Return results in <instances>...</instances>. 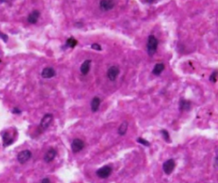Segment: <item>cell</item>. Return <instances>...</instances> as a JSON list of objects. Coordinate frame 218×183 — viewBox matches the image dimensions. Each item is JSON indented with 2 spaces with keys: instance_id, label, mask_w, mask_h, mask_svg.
<instances>
[{
  "instance_id": "1",
  "label": "cell",
  "mask_w": 218,
  "mask_h": 183,
  "mask_svg": "<svg viewBox=\"0 0 218 183\" xmlns=\"http://www.w3.org/2000/svg\"><path fill=\"white\" fill-rule=\"evenodd\" d=\"M158 48V40L153 35H150L148 39V43H147V49L149 55H154Z\"/></svg>"
},
{
  "instance_id": "2",
  "label": "cell",
  "mask_w": 218,
  "mask_h": 183,
  "mask_svg": "<svg viewBox=\"0 0 218 183\" xmlns=\"http://www.w3.org/2000/svg\"><path fill=\"white\" fill-rule=\"evenodd\" d=\"M53 121V115L50 113H47L43 117V119H41V122L39 125V130L40 131H44L45 130L49 128V126L50 125V124Z\"/></svg>"
},
{
  "instance_id": "3",
  "label": "cell",
  "mask_w": 218,
  "mask_h": 183,
  "mask_svg": "<svg viewBox=\"0 0 218 183\" xmlns=\"http://www.w3.org/2000/svg\"><path fill=\"white\" fill-rule=\"evenodd\" d=\"M112 168L108 166V165H106V166H103L101 168H100L99 170H97L96 171V175L101 179H106L107 177H109V175L112 173Z\"/></svg>"
},
{
  "instance_id": "4",
  "label": "cell",
  "mask_w": 218,
  "mask_h": 183,
  "mask_svg": "<svg viewBox=\"0 0 218 183\" xmlns=\"http://www.w3.org/2000/svg\"><path fill=\"white\" fill-rule=\"evenodd\" d=\"M31 158H32V153L29 150H23V151L20 152L17 155V160L21 165L27 163Z\"/></svg>"
},
{
  "instance_id": "5",
  "label": "cell",
  "mask_w": 218,
  "mask_h": 183,
  "mask_svg": "<svg viewBox=\"0 0 218 183\" xmlns=\"http://www.w3.org/2000/svg\"><path fill=\"white\" fill-rule=\"evenodd\" d=\"M175 167H176V163H175V160L172 159H168L163 164V170L166 175L171 174Z\"/></svg>"
},
{
  "instance_id": "6",
  "label": "cell",
  "mask_w": 218,
  "mask_h": 183,
  "mask_svg": "<svg viewBox=\"0 0 218 183\" xmlns=\"http://www.w3.org/2000/svg\"><path fill=\"white\" fill-rule=\"evenodd\" d=\"M85 147V142L81 139H74L71 144V148L73 153H78Z\"/></svg>"
},
{
  "instance_id": "7",
  "label": "cell",
  "mask_w": 218,
  "mask_h": 183,
  "mask_svg": "<svg viewBox=\"0 0 218 183\" xmlns=\"http://www.w3.org/2000/svg\"><path fill=\"white\" fill-rule=\"evenodd\" d=\"M2 138H3V146H8L9 145H11L14 142V140H15V136L9 130H5V131L3 132Z\"/></svg>"
},
{
  "instance_id": "8",
  "label": "cell",
  "mask_w": 218,
  "mask_h": 183,
  "mask_svg": "<svg viewBox=\"0 0 218 183\" xmlns=\"http://www.w3.org/2000/svg\"><path fill=\"white\" fill-rule=\"evenodd\" d=\"M118 74H119V68L117 66H112L111 67H109V69L107 70V73H106L107 78L111 81L116 80Z\"/></svg>"
},
{
  "instance_id": "9",
  "label": "cell",
  "mask_w": 218,
  "mask_h": 183,
  "mask_svg": "<svg viewBox=\"0 0 218 183\" xmlns=\"http://www.w3.org/2000/svg\"><path fill=\"white\" fill-rule=\"evenodd\" d=\"M115 2L112 0H101L100 2V9L103 11H108L114 7Z\"/></svg>"
},
{
  "instance_id": "10",
  "label": "cell",
  "mask_w": 218,
  "mask_h": 183,
  "mask_svg": "<svg viewBox=\"0 0 218 183\" xmlns=\"http://www.w3.org/2000/svg\"><path fill=\"white\" fill-rule=\"evenodd\" d=\"M56 154H57V152L56 150L54 149V148H50L47 151V153L44 154V159L46 163H50L54 159V158L56 157Z\"/></svg>"
},
{
  "instance_id": "11",
  "label": "cell",
  "mask_w": 218,
  "mask_h": 183,
  "mask_svg": "<svg viewBox=\"0 0 218 183\" xmlns=\"http://www.w3.org/2000/svg\"><path fill=\"white\" fill-rule=\"evenodd\" d=\"M40 16V12L39 10H34L33 12L30 13L29 15L27 16V22L31 24H35L39 21V18Z\"/></svg>"
},
{
  "instance_id": "12",
  "label": "cell",
  "mask_w": 218,
  "mask_h": 183,
  "mask_svg": "<svg viewBox=\"0 0 218 183\" xmlns=\"http://www.w3.org/2000/svg\"><path fill=\"white\" fill-rule=\"evenodd\" d=\"M41 75H42L44 79H51V78H53L55 75V71L52 67H45L42 71Z\"/></svg>"
},
{
  "instance_id": "13",
  "label": "cell",
  "mask_w": 218,
  "mask_h": 183,
  "mask_svg": "<svg viewBox=\"0 0 218 183\" xmlns=\"http://www.w3.org/2000/svg\"><path fill=\"white\" fill-rule=\"evenodd\" d=\"M91 60H86L83 62V64L80 67V72L83 75H87L91 69Z\"/></svg>"
},
{
  "instance_id": "14",
  "label": "cell",
  "mask_w": 218,
  "mask_h": 183,
  "mask_svg": "<svg viewBox=\"0 0 218 183\" xmlns=\"http://www.w3.org/2000/svg\"><path fill=\"white\" fill-rule=\"evenodd\" d=\"M100 105H101L100 98L97 97V96H96V97L93 98V100L91 101V111H92L93 113H96V112H97V111H98V109H99V107H100Z\"/></svg>"
},
{
  "instance_id": "15",
  "label": "cell",
  "mask_w": 218,
  "mask_h": 183,
  "mask_svg": "<svg viewBox=\"0 0 218 183\" xmlns=\"http://www.w3.org/2000/svg\"><path fill=\"white\" fill-rule=\"evenodd\" d=\"M164 65L163 64V63H158V64H156L154 66V67H153V73L154 74V75H160L161 73H162V72L164 71Z\"/></svg>"
},
{
  "instance_id": "16",
  "label": "cell",
  "mask_w": 218,
  "mask_h": 183,
  "mask_svg": "<svg viewBox=\"0 0 218 183\" xmlns=\"http://www.w3.org/2000/svg\"><path fill=\"white\" fill-rule=\"evenodd\" d=\"M190 101H186V100H183V99H182L180 101V110L181 111H188V110L190 109Z\"/></svg>"
},
{
  "instance_id": "17",
  "label": "cell",
  "mask_w": 218,
  "mask_h": 183,
  "mask_svg": "<svg viewBox=\"0 0 218 183\" xmlns=\"http://www.w3.org/2000/svg\"><path fill=\"white\" fill-rule=\"evenodd\" d=\"M127 130H128V123L126 122V121H124V122H123L120 125V126L118 127V133L120 135H125V133L127 132Z\"/></svg>"
},
{
  "instance_id": "18",
  "label": "cell",
  "mask_w": 218,
  "mask_h": 183,
  "mask_svg": "<svg viewBox=\"0 0 218 183\" xmlns=\"http://www.w3.org/2000/svg\"><path fill=\"white\" fill-rule=\"evenodd\" d=\"M67 46H68V47H70V48H74L76 45H77V43H78V41L75 39V38H68V39L67 40Z\"/></svg>"
},
{
  "instance_id": "19",
  "label": "cell",
  "mask_w": 218,
  "mask_h": 183,
  "mask_svg": "<svg viewBox=\"0 0 218 183\" xmlns=\"http://www.w3.org/2000/svg\"><path fill=\"white\" fill-rule=\"evenodd\" d=\"M161 134H162V136H163V138L164 139L165 141L170 142V135H169V132L167 131L166 130H161Z\"/></svg>"
},
{
  "instance_id": "20",
  "label": "cell",
  "mask_w": 218,
  "mask_h": 183,
  "mask_svg": "<svg viewBox=\"0 0 218 183\" xmlns=\"http://www.w3.org/2000/svg\"><path fill=\"white\" fill-rule=\"evenodd\" d=\"M137 142L143 144V146H150V143H149L148 141V140H146L145 139H143V138H141V137L138 138V139H137Z\"/></svg>"
},
{
  "instance_id": "21",
  "label": "cell",
  "mask_w": 218,
  "mask_h": 183,
  "mask_svg": "<svg viewBox=\"0 0 218 183\" xmlns=\"http://www.w3.org/2000/svg\"><path fill=\"white\" fill-rule=\"evenodd\" d=\"M216 76H217V72H216V71H215V72H214V73H212L211 75H210V80L211 82L215 83L216 82Z\"/></svg>"
},
{
  "instance_id": "22",
  "label": "cell",
  "mask_w": 218,
  "mask_h": 183,
  "mask_svg": "<svg viewBox=\"0 0 218 183\" xmlns=\"http://www.w3.org/2000/svg\"><path fill=\"white\" fill-rule=\"evenodd\" d=\"M91 48L93 49H96L97 51H101V45L99 43H93V44L91 45Z\"/></svg>"
},
{
  "instance_id": "23",
  "label": "cell",
  "mask_w": 218,
  "mask_h": 183,
  "mask_svg": "<svg viewBox=\"0 0 218 183\" xmlns=\"http://www.w3.org/2000/svg\"><path fill=\"white\" fill-rule=\"evenodd\" d=\"M0 38H1L5 42V43L8 41V36H7L6 34H3L2 33H0Z\"/></svg>"
},
{
  "instance_id": "24",
  "label": "cell",
  "mask_w": 218,
  "mask_h": 183,
  "mask_svg": "<svg viewBox=\"0 0 218 183\" xmlns=\"http://www.w3.org/2000/svg\"><path fill=\"white\" fill-rule=\"evenodd\" d=\"M12 113H15V114H20V113H21V111L20 109H18V108H16V107H15V108H14V109H13Z\"/></svg>"
},
{
  "instance_id": "25",
  "label": "cell",
  "mask_w": 218,
  "mask_h": 183,
  "mask_svg": "<svg viewBox=\"0 0 218 183\" xmlns=\"http://www.w3.org/2000/svg\"><path fill=\"white\" fill-rule=\"evenodd\" d=\"M40 183H50V180H49V178H44V179L40 181Z\"/></svg>"
},
{
  "instance_id": "26",
  "label": "cell",
  "mask_w": 218,
  "mask_h": 183,
  "mask_svg": "<svg viewBox=\"0 0 218 183\" xmlns=\"http://www.w3.org/2000/svg\"><path fill=\"white\" fill-rule=\"evenodd\" d=\"M144 3H154V2H156V1H143Z\"/></svg>"
},
{
  "instance_id": "27",
  "label": "cell",
  "mask_w": 218,
  "mask_h": 183,
  "mask_svg": "<svg viewBox=\"0 0 218 183\" xmlns=\"http://www.w3.org/2000/svg\"><path fill=\"white\" fill-rule=\"evenodd\" d=\"M0 62H1V60H0Z\"/></svg>"
}]
</instances>
